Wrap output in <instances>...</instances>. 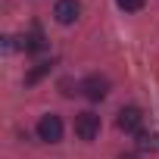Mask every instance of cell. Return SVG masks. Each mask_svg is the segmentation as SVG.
<instances>
[{"label":"cell","mask_w":159,"mask_h":159,"mask_svg":"<svg viewBox=\"0 0 159 159\" xmlns=\"http://www.w3.org/2000/svg\"><path fill=\"white\" fill-rule=\"evenodd\" d=\"M22 47H25L28 53H44V50H47V38L41 34V28H38V25H34V28H31V31L25 34Z\"/></svg>","instance_id":"cell-6"},{"label":"cell","mask_w":159,"mask_h":159,"mask_svg":"<svg viewBox=\"0 0 159 159\" xmlns=\"http://www.w3.org/2000/svg\"><path fill=\"white\" fill-rule=\"evenodd\" d=\"M116 3H119V10H125V13H137V10H143L147 0H116Z\"/></svg>","instance_id":"cell-9"},{"label":"cell","mask_w":159,"mask_h":159,"mask_svg":"<svg viewBox=\"0 0 159 159\" xmlns=\"http://www.w3.org/2000/svg\"><path fill=\"white\" fill-rule=\"evenodd\" d=\"M38 137H41L44 143H56V140L62 137V119H59L56 112L41 116V122H38Z\"/></svg>","instance_id":"cell-1"},{"label":"cell","mask_w":159,"mask_h":159,"mask_svg":"<svg viewBox=\"0 0 159 159\" xmlns=\"http://www.w3.org/2000/svg\"><path fill=\"white\" fill-rule=\"evenodd\" d=\"M78 13H81V3L78 0H56V7H53V16L59 25H72L78 19Z\"/></svg>","instance_id":"cell-5"},{"label":"cell","mask_w":159,"mask_h":159,"mask_svg":"<svg viewBox=\"0 0 159 159\" xmlns=\"http://www.w3.org/2000/svg\"><path fill=\"white\" fill-rule=\"evenodd\" d=\"M47 72H50V62H38V66H34V69L25 75V84H34V81H41V78H44Z\"/></svg>","instance_id":"cell-8"},{"label":"cell","mask_w":159,"mask_h":159,"mask_svg":"<svg viewBox=\"0 0 159 159\" xmlns=\"http://www.w3.org/2000/svg\"><path fill=\"white\" fill-rule=\"evenodd\" d=\"M116 125H119L122 131H128V134H137V131H140V125H143V116H140V109H137V106H122V109H119Z\"/></svg>","instance_id":"cell-4"},{"label":"cell","mask_w":159,"mask_h":159,"mask_svg":"<svg viewBox=\"0 0 159 159\" xmlns=\"http://www.w3.org/2000/svg\"><path fill=\"white\" fill-rule=\"evenodd\" d=\"M159 147V137L153 131H137V150H156Z\"/></svg>","instance_id":"cell-7"},{"label":"cell","mask_w":159,"mask_h":159,"mask_svg":"<svg viewBox=\"0 0 159 159\" xmlns=\"http://www.w3.org/2000/svg\"><path fill=\"white\" fill-rule=\"evenodd\" d=\"M97 134H100V116H94V112H78L75 116V137L94 140Z\"/></svg>","instance_id":"cell-2"},{"label":"cell","mask_w":159,"mask_h":159,"mask_svg":"<svg viewBox=\"0 0 159 159\" xmlns=\"http://www.w3.org/2000/svg\"><path fill=\"white\" fill-rule=\"evenodd\" d=\"M122 159H134V156H122Z\"/></svg>","instance_id":"cell-10"},{"label":"cell","mask_w":159,"mask_h":159,"mask_svg":"<svg viewBox=\"0 0 159 159\" xmlns=\"http://www.w3.org/2000/svg\"><path fill=\"white\" fill-rule=\"evenodd\" d=\"M81 94L91 100V103H100V100H106V94H109V81L103 75H88L84 81H81Z\"/></svg>","instance_id":"cell-3"}]
</instances>
